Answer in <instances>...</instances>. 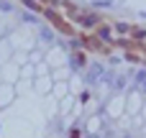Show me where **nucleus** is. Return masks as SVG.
Returning a JSON list of instances; mask_svg holds the SVG:
<instances>
[{"label":"nucleus","mask_w":146,"mask_h":138,"mask_svg":"<svg viewBox=\"0 0 146 138\" xmlns=\"http://www.w3.org/2000/svg\"><path fill=\"white\" fill-rule=\"evenodd\" d=\"M105 74V67L103 64H92L90 67V72H87V82L90 85H95V82H100V77Z\"/></svg>","instance_id":"f257e3e1"},{"label":"nucleus","mask_w":146,"mask_h":138,"mask_svg":"<svg viewBox=\"0 0 146 138\" xmlns=\"http://www.w3.org/2000/svg\"><path fill=\"white\" fill-rule=\"evenodd\" d=\"M80 26H85V28H98V26H100V18L92 15V13H87V15L80 18Z\"/></svg>","instance_id":"f03ea898"},{"label":"nucleus","mask_w":146,"mask_h":138,"mask_svg":"<svg viewBox=\"0 0 146 138\" xmlns=\"http://www.w3.org/2000/svg\"><path fill=\"white\" fill-rule=\"evenodd\" d=\"M108 79H110V87H113V90H123V87H126V77H123V74H110Z\"/></svg>","instance_id":"7ed1b4c3"},{"label":"nucleus","mask_w":146,"mask_h":138,"mask_svg":"<svg viewBox=\"0 0 146 138\" xmlns=\"http://www.w3.org/2000/svg\"><path fill=\"white\" fill-rule=\"evenodd\" d=\"M98 36H100L103 41H113V38H110V28H108V26H98Z\"/></svg>","instance_id":"20e7f679"},{"label":"nucleus","mask_w":146,"mask_h":138,"mask_svg":"<svg viewBox=\"0 0 146 138\" xmlns=\"http://www.w3.org/2000/svg\"><path fill=\"white\" fill-rule=\"evenodd\" d=\"M69 64H72V67H85V54H74Z\"/></svg>","instance_id":"39448f33"},{"label":"nucleus","mask_w":146,"mask_h":138,"mask_svg":"<svg viewBox=\"0 0 146 138\" xmlns=\"http://www.w3.org/2000/svg\"><path fill=\"white\" fill-rule=\"evenodd\" d=\"M133 82H136V85H141V82H146V69H139V72H136Z\"/></svg>","instance_id":"423d86ee"},{"label":"nucleus","mask_w":146,"mask_h":138,"mask_svg":"<svg viewBox=\"0 0 146 138\" xmlns=\"http://www.w3.org/2000/svg\"><path fill=\"white\" fill-rule=\"evenodd\" d=\"M38 33H41V41H46V44L51 41V31H49V28H41Z\"/></svg>","instance_id":"0eeeda50"},{"label":"nucleus","mask_w":146,"mask_h":138,"mask_svg":"<svg viewBox=\"0 0 146 138\" xmlns=\"http://www.w3.org/2000/svg\"><path fill=\"white\" fill-rule=\"evenodd\" d=\"M115 31H118V33H128V31H131V28H128V26H126V23H115Z\"/></svg>","instance_id":"6e6552de"},{"label":"nucleus","mask_w":146,"mask_h":138,"mask_svg":"<svg viewBox=\"0 0 146 138\" xmlns=\"http://www.w3.org/2000/svg\"><path fill=\"white\" fill-rule=\"evenodd\" d=\"M23 3H26L28 8H33V10H38V3H33V0H23Z\"/></svg>","instance_id":"1a4fd4ad"},{"label":"nucleus","mask_w":146,"mask_h":138,"mask_svg":"<svg viewBox=\"0 0 146 138\" xmlns=\"http://www.w3.org/2000/svg\"><path fill=\"white\" fill-rule=\"evenodd\" d=\"M0 10H10V3L8 0H0Z\"/></svg>","instance_id":"9d476101"},{"label":"nucleus","mask_w":146,"mask_h":138,"mask_svg":"<svg viewBox=\"0 0 146 138\" xmlns=\"http://www.w3.org/2000/svg\"><path fill=\"white\" fill-rule=\"evenodd\" d=\"M141 92H146V82H141Z\"/></svg>","instance_id":"9b49d317"}]
</instances>
